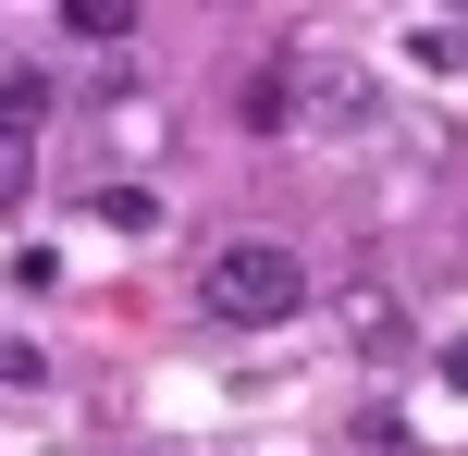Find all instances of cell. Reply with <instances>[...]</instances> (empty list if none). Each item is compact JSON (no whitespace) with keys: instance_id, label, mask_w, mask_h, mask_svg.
<instances>
[{"instance_id":"1","label":"cell","mask_w":468,"mask_h":456,"mask_svg":"<svg viewBox=\"0 0 468 456\" xmlns=\"http://www.w3.org/2000/svg\"><path fill=\"white\" fill-rule=\"evenodd\" d=\"M197 309H210L222 334H283V321L308 309V260L283 235H222L210 260H197Z\"/></svg>"},{"instance_id":"2","label":"cell","mask_w":468,"mask_h":456,"mask_svg":"<svg viewBox=\"0 0 468 456\" xmlns=\"http://www.w3.org/2000/svg\"><path fill=\"white\" fill-rule=\"evenodd\" d=\"M296 87H308V123H321V136H346V123L370 111V99H357V74H346V62H296Z\"/></svg>"},{"instance_id":"3","label":"cell","mask_w":468,"mask_h":456,"mask_svg":"<svg viewBox=\"0 0 468 456\" xmlns=\"http://www.w3.org/2000/svg\"><path fill=\"white\" fill-rule=\"evenodd\" d=\"M234 123H247V136H283V123H296V62L247 74V99H234Z\"/></svg>"},{"instance_id":"4","label":"cell","mask_w":468,"mask_h":456,"mask_svg":"<svg viewBox=\"0 0 468 456\" xmlns=\"http://www.w3.org/2000/svg\"><path fill=\"white\" fill-rule=\"evenodd\" d=\"M37 123H49V74L13 62V74H0V136H37Z\"/></svg>"},{"instance_id":"5","label":"cell","mask_w":468,"mask_h":456,"mask_svg":"<svg viewBox=\"0 0 468 456\" xmlns=\"http://www.w3.org/2000/svg\"><path fill=\"white\" fill-rule=\"evenodd\" d=\"M62 25L99 37V49H123V37H136V0H62Z\"/></svg>"},{"instance_id":"6","label":"cell","mask_w":468,"mask_h":456,"mask_svg":"<svg viewBox=\"0 0 468 456\" xmlns=\"http://www.w3.org/2000/svg\"><path fill=\"white\" fill-rule=\"evenodd\" d=\"M87 210L112 222V235H148V222H161V197H148V186H87Z\"/></svg>"},{"instance_id":"7","label":"cell","mask_w":468,"mask_h":456,"mask_svg":"<svg viewBox=\"0 0 468 456\" xmlns=\"http://www.w3.org/2000/svg\"><path fill=\"white\" fill-rule=\"evenodd\" d=\"M0 210H25V136H0Z\"/></svg>"},{"instance_id":"8","label":"cell","mask_w":468,"mask_h":456,"mask_svg":"<svg viewBox=\"0 0 468 456\" xmlns=\"http://www.w3.org/2000/svg\"><path fill=\"white\" fill-rule=\"evenodd\" d=\"M431 370H444V395H468V334L444 345V358H431Z\"/></svg>"},{"instance_id":"9","label":"cell","mask_w":468,"mask_h":456,"mask_svg":"<svg viewBox=\"0 0 468 456\" xmlns=\"http://www.w3.org/2000/svg\"><path fill=\"white\" fill-rule=\"evenodd\" d=\"M456 13H468V0H456Z\"/></svg>"}]
</instances>
